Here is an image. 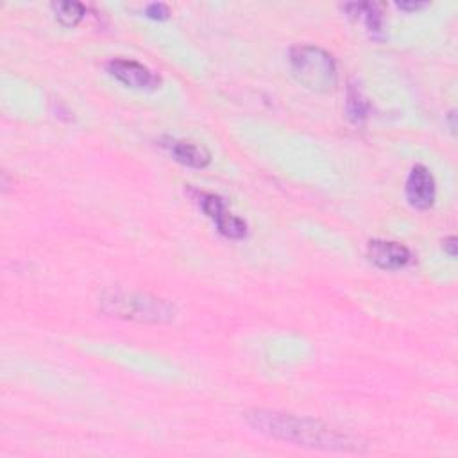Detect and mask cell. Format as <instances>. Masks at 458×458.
<instances>
[{
	"instance_id": "5",
	"label": "cell",
	"mask_w": 458,
	"mask_h": 458,
	"mask_svg": "<svg viewBox=\"0 0 458 458\" xmlns=\"http://www.w3.org/2000/svg\"><path fill=\"white\" fill-rule=\"evenodd\" d=\"M369 260L379 269L396 270L403 269L410 261V251L398 242L387 240H371L367 246Z\"/></svg>"
},
{
	"instance_id": "8",
	"label": "cell",
	"mask_w": 458,
	"mask_h": 458,
	"mask_svg": "<svg viewBox=\"0 0 458 458\" xmlns=\"http://www.w3.org/2000/svg\"><path fill=\"white\" fill-rule=\"evenodd\" d=\"M213 222L217 224V227H219V231L222 233L224 236H227V239H244V236L247 235V226L246 222H244L242 219H239V217L231 215V213H220L219 217H217Z\"/></svg>"
},
{
	"instance_id": "15",
	"label": "cell",
	"mask_w": 458,
	"mask_h": 458,
	"mask_svg": "<svg viewBox=\"0 0 458 458\" xmlns=\"http://www.w3.org/2000/svg\"><path fill=\"white\" fill-rule=\"evenodd\" d=\"M447 118H450L451 131H454V129H457V124H454V111H451V113H450V115H447Z\"/></svg>"
},
{
	"instance_id": "4",
	"label": "cell",
	"mask_w": 458,
	"mask_h": 458,
	"mask_svg": "<svg viewBox=\"0 0 458 458\" xmlns=\"http://www.w3.org/2000/svg\"><path fill=\"white\" fill-rule=\"evenodd\" d=\"M406 197L417 210H428L435 201V179L424 165H416L406 179Z\"/></svg>"
},
{
	"instance_id": "1",
	"label": "cell",
	"mask_w": 458,
	"mask_h": 458,
	"mask_svg": "<svg viewBox=\"0 0 458 458\" xmlns=\"http://www.w3.org/2000/svg\"><path fill=\"white\" fill-rule=\"evenodd\" d=\"M244 417L256 432L297 446L326 451H362L364 447L358 437L338 432L321 420L263 408L249 410Z\"/></svg>"
},
{
	"instance_id": "3",
	"label": "cell",
	"mask_w": 458,
	"mask_h": 458,
	"mask_svg": "<svg viewBox=\"0 0 458 458\" xmlns=\"http://www.w3.org/2000/svg\"><path fill=\"white\" fill-rule=\"evenodd\" d=\"M292 74L310 90L326 93L337 84V69L331 54L314 45H299L290 50Z\"/></svg>"
},
{
	"instance_id": "6",
	"label": "cell",
	"mask_w": 458,
	"mask_h": 458,
	"mask_svg": "<svg viewBox=\"0 0 458 458\" xmlns=\"http://www.w3.org/2000/svg\"><path fill=\"white\" fill-rule=\"evenodd\" d=\"M108 70H110V74L115 79H118L129 88L144 90V88H151L156 84L154 74L138 61L113 59L108 63Z\"/></svg>"
},
{
	"instance_id": "11",
	"label": "cell",
	"mask_w": 458,
	"mask_h": 458,
	"mask_svg": "<svg viewBox=\"0 0 458 458\" xmlns=\"http://www.w3.org/2000/svg\"><path fill=\"white\" fill-rule=\"evenodd\" d=\"M201 208H202V212H205L212 220H215L220 213L226 212L222 199H220L219 195H213V193H202Z\"/></svg>"
},
{
	"instance_id": "12",
	"label": "cell",
	"mask_w": 458,
	"mask_h": 458,
	"mask_svg": "<svg viewBox=\"0 0 458 458\" xmlns=\"http://www.w3.org/2000/svg\"><path fill=\"white\" fill-rule=\"evenodd\" d=\"M145 13H147V16H151V18L154 20H165L168 18V15H171L167 6L161 4V2H158V4H149L147 9H145Z\"/></svg>"
},
{
	"instance_id": "10",
	"label": "cell",
	"mask_w": 458,
	"mask_h": 458,
	"mask_svg": "<svg viewBox=\"0 0 458 458\" xmlns=\"http://www.w3.org/2000/svg\"><path fill=\"white\" fill-rule=\"evenodd\" d=\"M367 103H365V99L362 97V93H360V90H356L355 86L349 88L348 91V113H349V118H351L353 122H362L367 118Z\"/></svg>"
},
{
	"instance_id": "13",
	"label": "cell",
	"mask_w": 458,
	"mask_h": 458,
	"mask_svg": "<svg viewBox=\"0 0 458 458\" xmlns=\"http://www.w3.org/2000/svg\"><path fill=\"white\" fill-rule=\"evenodd\" d=\"M444 251H446L451 258L457 256V236H450V239L444 240Z\"/></svg>"
},
{
	"instance_id": "14",
	"label": "cell",
	"mask_w": 458,
	"mask_h": 458,
	"mask_svg": "<svg viewBox=\"0 0 458 458\" xmlns=\"http://www.w3.org/2000/svg\"><path fill=\"white\" fill-rule=\"evenodd\" d=\"M398 8L406 9V11H417V9L426 8V4H419V2H398Z\"/></svg>"
},
{
	"instance_id": "2",
	"label": "cell",
	"mask_w": 458,
	"mask_h": 458,
	"mask_svg": "<svg viewBox=\"0 0 458 458\" xmlns=\"http://www.w3.org/2000/svg\"><path fill=\"white\" fill-rule=\"evenodd\" d=\"M101 310L125 321L161 324L174 319L176 308L161 297L138 292H111L101 299Z\"/></svg>"
},
{
	"instance_id": "9",
	"label": "cell",
	"mask_w": 458,
	"mask_h": 458,
	"mask_svg": "<svg viewBox=\"0 0 458 458\" xmlns=\"http://www.w3.org/2000/svg\"><path fill=\"white\" fill-rule=\"evenodd\" d=\"M52 9L56 18L67 27L77 25L84 16V6L81 2H54Z\"/></svg>"
},
{
	"instance_id": "7",
	"label": "cell",
	"mask_w": 458,
	"mask_h": 458,
	"mask_svg": "<svg viewBox=\"0 0 458 458\" xmlns=\"http://www.w3.org/2000/svg\"><path fill=\"white\" fill-rule=\"evenodd\" d=\"M167 147L171 149L172 156L178 159L179 163L186 165L192 168H205L210 165V152L206 151L201 145L193 144V142L185 140H171L167 144Z\"/></svg>"
}]
</instances>
